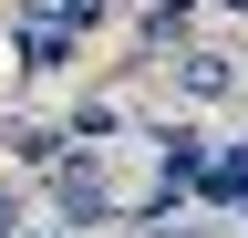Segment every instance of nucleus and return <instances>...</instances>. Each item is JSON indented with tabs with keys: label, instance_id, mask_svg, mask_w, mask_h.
<instances>
[{
	"label": "nucleus",
	"instance_id": "1",
	"mask_svg": "<svg viewBox=\"0 0 248 238\" xmlns=\"http://www.w3.org/2000/svg\"><path fill=\"white\" fill-rule=\"evenodd\" d=\"M83 32H93V0H52V11H21L11 21V52H21V73H62Z\"/></svg>",
	"mask_w": 248,
	"mask_h": 238
},
{
	"label": "nucleus",
	"instance_id": "2",
	"mask_svg": "<svg viewBox=\"0 0 248 238\" xmlns=\"http://www.w3.org/2000/svg\"><path fill=\"white\" fill-rule=\"evenodd\" d=\"M166 83H176V104H238V52H197V42H176L166 52Z\"/></svg>",
	"mask_w": 248,
	"mask_h": 238
},
{
	"label": "nucleus",
	"instance_id": "3",
	"mask_svg": "<svg viewBox=\"0 0 248 238\" xmlns=\"http://www.w3.org/2000/svg\"><path fill=\"white\" fill-rule=\"evenodd\" d=\"M52 197H62V228H104V218H114L104 166H83V156H62V166H52Z\"/></svg>",
	"mask_w": 248,
	"mask_h": 238
},
{
	"label": "nucleus",
	"instance_id": "4",
	"mask_svg": "<svg viewBox=\"0 0 248 238\" xmlns=\"http://www.w3.org/2000/svg\"><path fill=\"white\" fill-rule=\"evenodd\" d=\"M11 156L21 166H62V125H11Z\"/></svg>",
	"mask_w": 248,
	"mask_h": 238
},
{
	"label": "nucleus",
	"instance_id": "5",
	"mask_svg": "<svg viewBox=\"0 0 248 238\" xmlns=\"http://www.w3.org/2000/svg\"><path fill=\"white\" fill-rule=\"evenodd\" d=\"M145 238H207V228L186 218V207H155V218H145Z\"/></svg>",
	"mask_w": 248,
	"mask_h": 238
},
{
	"label": "nucleus",
	"instance_id": "6",
	"mask_svg": "<svg viewBox=\"0 0 248 238\" xmlns=\"http://www.w3.org/2000/svg\"><path fill=\"white\" fill-rule=\"evenodd\" d=\"M0 238H31V207H21V187H0Z\"/></svg>",
	"mask_w": 248,
	"mask_h": 238
},
{
	"label": "nucleus",
	"instance_id": "7",
	"mask_svg": "<svg viewBox=\"0 0 248 238\" xmlns=\"http://www.w3.org/2000/svg\"><path fill=\"white\" fill-rule=\"evenodd\" d=\"M217 187H248V145H238V156H228V166H217Z\"/></svg>",
	"mask_w": 248,
	"mask_h": 238
},
{
	"label": "nucleus",
	"instance_id": "8",
	"mask_svg": "<svg viewBox=\"0 0 248 238\" xmlns=\"http://www.w3.org/2000/svg\"><path fill=\"white\" fill-rule=\"evenodd\" d=\"M166 11H186V0H145V21H166Z\"/></svg>",
	"mask_w": 248,
	"mask_h": 238
},
{
	"label": "nucleus",
	"instance_id": "9",
	"mask_svg": "<svg viewBox=\"0 0 248 238\" xmlns=\"http://www.w3.org/2000/svg\"><path fill=\"white\" fill-rule=\"evenodd\" d=\"M217 11H248V0H217Z\"/></svg>",
	"mask_w": 248,
	"mask_h": 238
}]
</instances>
